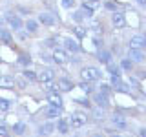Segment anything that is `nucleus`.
I'll list each match as a JSON object with an SVG mask.
<instances>
[{"mask_svg": "<svg viewBox=\"0 0 146 137\" xmlns=\"http://www.w3.org/2000/svg\"><path fill=\"white\" fill-rule=\"evenodd\" d=\"M119 66H121V70H128V71H130L131 68H133V62H131L130 59H124V61H121Z\"/></svg>", "mask_w": 146, "mask_h": 137, "instance_id": "26", "label": "nucleus"}, {"mask_svg": "<svg viewBox=\"0 0 146 137\" xmlns=\"http://www.w3.org/2000/svg\"><path fill=\"white\" fill-rule=\"evenodd\" d=\"M44 115L49 117V119H58V117H60V108L49 104V106H46V110H44Z\"/></svg>", "mask_w": 146, "mask_h": 137, "instance_id": "11", "label": "nucleus"}, {"mask_svg": "<svg viewBox=\"0 0 146 137\" xmlns=\"http://www.w3.org/2000/svg\"><path fill=\"white\" fill-rule=\"evenodd\" d=\"M57 44H58V37H51V39L44 40V46H48V48H55Z\"/></svg>", "mask_w": 146, "mask_h": 137, "instance_id": "29", "label": "nucleus"}, {"mask_svg": "<svg viewBox=\"0 0 146 137\" xmlns=\"http://www.w3.org/2000/svg\"><path fill=\"white\" fill-rule=\"evenodd\" d=\"M79 88H80L82 91H84V93H91V91H93V90H91V86H90V82H84V80L80 82V86H79Z\"/></svg>", "mask_w": 146, "mask_h": 137, "instance_id": "31", "label": "nucleus"}, {"mask_svg": "<svg viewBox=\"0 0 146 137\" xmlns=\"http://www.w3.org/2000/svg\"><path fill=\"white\" fill-rule=\"evenodd\" d=\"M111 122H113V126H117V128H126L128 126V122H126V119L122 117V115H113L111 117Z\"/></svg>", "mask_w": 146, "mask_h": 137, "instance_id": "19", "label": "nucleus"}, {"mask_svg": "<svg viewBox=\"0 0 146 137\" xmlns=\"http://www.w3.org/2000/svg\"><path fill=\"white\" fill-rule=\"evenodd\" d=\"M111 86H115V90L124 91V93H128V91H130V90H128V86L121 80V77H111Z\"/></svg>", "mask_w": 146, "mask_h": 137, "instance_id": "16", "label": "nucleus"}, {"mask_svg": "<svg viewBox=\"0 0 146 137\" xmlns=\"http://www.w3.org/2000/svg\"><path fill=\"white\" fill-rule=\"evenodd\" d=\"M137 4L139 6H146V0H137Z\"/></svg>", "mask_w": 146, "mask_h": 137, "instance_id": "41", "label": "nucleus"}, {"mask_svg": "<svg viewBox=\"0 0 146 137\" xmlns=\"http://www.w3.org/2000/svg\"><path fill=\"white\" fill-rule=\"evenodd\" d=\"M48 100H49V104H53V106L62 108V97H60V93H58V90H49L48 91Z\"/></svg>", "mask_w": 146, "mask_h": 137, "instance_id": "5", "label": "nucleus"}, {"mask_svg": "<svg viewBox=\"0 0 146 137\" xmlns=\"http://www.w3.org/2000/svg\"><path fill=\"white\" fill-rule=\"evenodd\" d=\"M99 88H100V93H106V95H108V91H110V86H108V84H104V82H102Z\"/></svg>", "mask_w": 146, "mask_h": 137, "instance_id": "38", "label": "nucleus"}, {"mask_svg": "<svg viewBox=\"0 0 146 137\" xmlns=\"http://www.w3.org/2000/svg\"><path fill=\"white\" fill-rule=\"evenodd\" d=\"M55 88L60 90V91H70V90L73 88V82H71L70 79H58L57 84H55Z\"/></svg>", "mask_w": 146, "mask_h": 137, "instance_id": "12", "label": "nucleus"}, {"mask_svg": "<svg viewBox=\"0 0 146 137\" xmlns=\"http://www.w3.org/2000/svg\"><path fill=\"white\" fill-rule=\"evenodd\" d=\"M146 46V39H144V35H133L131 37V40H130V48H139V49H143Z\"/></svg>", "mask_w": 146, "mask_h": 137, "instance_id": "10", "label": "nucleus"}, {"mask_svg": "<svg viewBox=\"0 0 146 137\" xmlns=\"http://www.w3.org/2000/svg\"><path fill=\"white\" fill-rule=\"evenodd\" d=\"M99 61L102 64H110L111 62V55H110V51H99Z\"/></svg>", "mask_w": 146, "mask_h": 137, "instance_id": "25", "label": "nucleus"}, {"mask_svg": "<svg viewBox=\"0 0 146 137\" xmlns=\"http://www.w3.org/2000/svg\"><path fill=\"white\" fill-rule=\"evenodd\" d=\"M6 22L9 24V27H11V29H15V31L22 29V26H24V24H22V20L17 15H7L6 17Z\"/></svg>", "mask_w": 146, "mask_h": 137, "instance_id": "8", "label": "nucleus"}, {"mask_svg": "<svg viewBox=\"0 0 146 137\" xmlns=\"http://www.w3.org/2000/svg\"><path fill=\"white\" fill-rule=\"evenodd\" d=\"M104 6H106V9H110V11H117V4L115 2H106Z\"/></svg>", "mask_w": 146, "mask_h": 137, "instance_id": "35", "label": "nucleus"}, {"mask_svg": "<svg viewBox=\"0 0 146 137\" xmlns=\"http://www.w3.org/2000/svg\"><path fill=\"white\" fill-rule=\"evenodd\" d=\"M128 59H130L131 62H144V59H146V55L143 49H139V48H130L128 49Z\"/></svg>", "mask_w": 146, "mask_h": 137, "instance_id": "2", "label": "nucleus"}, {"mask_svg": "<svg viewBox=\"0 0 146 137\" xmlns=\"http://www.w3.org/2000/svg\"><path fill=\"white\" fill-rule=\"evenodd\" d=\"M17 84V80L9 75H2L0 77V88H13Z\"/></svg>", "mask_w": 146, "mask_h": 137, "instance_id": "15", "label": "nucleus"}, {"mask_svg": "<svg viewBox=\"0 0 146 137\" xmlns=\"http://www.w3.org/2000/svg\"><path fill=\"white\" fill-rule=\"evenodd\" d=\"M139 137H146V130H144V128H141V130H139Z\"/></svg>", "mask_w": 146, "mask_h": 137, "instance_id": "40", "label": "nucleus"}, {"mask_svg": "<svg viewBox=\"0 0 146 137\" xmlns=\"http://www.w3.org/2000/svg\"><path fill=\"white\" fill-rule=\"evenodd\" d=\"M58 130V134H68V132H70V124H68V121L66 119H58V122H57V126H55Z\"/></svg>", "mask_w": 146, "mask_h": 137, "instance_id": "18", "label": "nucleus"}, {"mask_svg": "<svg viewBox=\"0 0 146 137\" xmlns=\"http://www.w3.org/2000/svg\"><path fill=\"white\" fill-rule=\"evenodd\" d=\"M93 102L97 104L99 108H106L108 106V95L106 93H95V97H93Z\"/></svg>", "mask_w": 146, "mask_h": 137, "instance_id": "13", "label": "nucleus"}, {"mask_svg": "<svg viewBox=\"0 0 146 137\" xmlns=\"http://www.w3.org/2000/svg\"><path fill=\"white\" fill-rule=\"evenodd\" d=\"M86 121H88L86 115H82V113H73L70 117V121H68V124H70V128H80V126L86 124Z\"/></svg>", "mask_w": 146, "mask_h": 137, "instance_id": "3", "label": "nucleus"}, {"mask_svg": "<svg viewBox=\"0 0 146 137\" xmlns=\"http://www.w3.org/2000/svg\"><path fill=\"white\" fill-rule=\"evenodd\" d=\"M80 11L82 13H86V17H91V15H93V11H95V7L93 6H91V4H88V2H82V9H80Z\"/></svg>", "mask_w": 146, "mask_h": 137, "instance_id": "24", "label": "nucleus"}, {"mask_svg": "<svg viewBox=\"0 0 146 137\" xmlns=\"http://www.w3.org/2000/svg\"><path fill=\"white\" fill-rule=\"evenodd\" d=\"M111 137H121V135H111Z\"/></svg>", "mask_w": 146, "mask_h": 137, "instance_id": "45", "label": "nucleus"}, {"mask_svg": "<svg viewBox=\"0 0 146 137\" xmlns=\"http://www.w3.org/2000/svg\"><path fill=\"white\" fill-rule=\"evenodd\" d=\"M106 66H108V73L111 77H121L122 75V70H121V66H119V64L110 62V64H106Z\"/></svg>", "mask_w": 146, "mask_h": 137, "instance_id": "17", "label": "nucleus"}, {"mask_svg": "<svg viewBox=\"0 0 146 137\" xmlns=\"http://www.w3.org/2000/svg\"><path fill=\"white\" fill-rule=\"evenodd\" d=\"M24 79L26 80H36V71H33V70H24Z\"/></svg>", "mask_w": 146, "mask_h": 137, "instance_id": "27", "label": "nucleus"}, {"mask_svg": "<svg viewBox=\"0 0 146 137\" xmlns=\"http://www.w3.org/2000/svg\"><path fill=\"white\" fill-rule=\"evenodd\" d=\"M73 31H75V35L79 37V39H84V37H86V31H84V27H82V26H75V27H73Z\"/></svg>", "mask_w": 146, "mask_h": 137, "instance_id": "30", "label": "nucleus"}, {"mask_svg": "<svg viewBox=\"0 0 146 137\" xmlns=\"http://www.w3.org/2000/svg\"><path fill=\"white\" fill-rule=\"evenodd\" d=\"M111 24H113V27H117V29L124 27V24H126L124 15H122V13H119V11H113V15H111Z\"/></svg>", "mask_w": 146, "mask_h": 137, "instance_id": "6", "label": "nucleus"}, {"mask_svg": "<svg viewBox=\"0 0 146 137\" xmlns=\"http://www.w3.org/2000/svg\"><path fill=\"white\" fill-rule=\"evenodd\" d=\"M53 61L57 64H66L68 61H70V53L66 51V49H55L53 51Z\"/></svg>", "mask_w": 146, "mask_h": 137, "instance_id": "4", "label": "nucleus"}, {"mask_svg": "<svg viewBox=\"0 0 146 137\" xmlns=\"http://www.w3.org/2000/svg\"><path fill=\"white\" fill-rule=\"evenodd\" d=\"M18 62H20V64H24V66H27V64L31 62V59L27 57V55H20V59H18Z\"/></svg>", "mask_w": 146, "mask_h": 137, "instance_id": "33", "label": "nucleus"}, {"mask_svg": "<svg viewBox=\"0 0 146 137\" xmlns=\"http://www.w3.org/2000/svg\"><path fill=\"white\" fill-rule=\"evenodd\" d=\"M100 75H102L100 70L95 68V66H86V68H82V71H80V77H82L84 82H95V80L100 79Z\"/></svg>", "mask_w": 146, "mask_h": 137, "instance_id": "1", "label": "nucleus"}, {"mask_svg": "<svg viewBox=\"0 0 146 137\" xmlns=\"http://www.w3.org/2000/svg\"><path fill=\"white\" fill-rule=\"evenodd\" d=\"M36 79L42 82V84H48V82H51L55 79V73H53V70H44V71L36 73Z\"/></svg>", "mask_w": 146, "mask_h": 137, "instance_id": "9", "label": "nucleus"}, {"mask_svg": "<svg viewBox=\"0 0 146 137\" xmlns=\"http://www.w3.org/2000/svg\"><path fill=\"white\" fill-rule=\"evenodd\" d=\"M38 22L44 26H53L55 24V17L51 15V13H40L38 15Z\"/></svg>", "mask_w": 146, "mask_h": 137, "instance_id": "14", "label": "nucleus"}, {"mask_svg": "<svg viewBox=\"0 0 146 137\" xmlns=\"http://www.w3.org/2000/svg\"><path fill=\"white\" fill-rule=\"evenodd\" d=\"M0 40H2L4 44H11L13 42V39H11V35H9L7 29H2V27H0Z\"/></svg>", "mask_w": 146, "mask_h": 137, "instance_id": "22", "label": "nucleus"}, {"mask_svg": "<svg viewBox=\"0 0 146 137\" xmlns=\"http://www.w3.org/2000/svg\"><path fill=\"white\" fill-rule=\"evenodd\" d=\"M91 137H102V135H100V134H93V135H91Z\"/></svg>", "mask_w": 146, "mask_h": 137, "instance_id": "44", "label": "nucleus"}, {"mask_svg": "<svg viewBox=\"0 0 146 137\" xmlns=\"http://www.w3.org/2000/svg\"><path fill=\"white\" fill-rule=\"evenodd\" d=\"M24 26H26V31H27V33H35L36 27H38L36 20H33V18H27V20L24 22Z\"/></svg>", "mask_w": 146, "mask_h": 137, "instance_id": "20", "label": "nucleus"}, {"mask_svg": "<svg viewBox=\"0 0 146 137\" xmlns=\"http://www.w3.org/2000/svg\"><path fill=\"white\" fill-rule=\"evenodd\" d=\"M73 2H75V0H62V7H66V9H70V7L73 6Z\"/></svg>", "mask_w": 146, "mask_h": 137, "instance_id": "37", "label": "nucleus"}, {"mask_svg": "<svg viewBox=\"0 0 146 137\" xmlns=\"http://www.w3.org/2000/svg\"><path fill=\"white\" fill-rule=\"evenodd\" d=\"M9 134V128L4 121H0V135H7Z\"/></svg>", "mask_w": 146, "mask_h": 137, "instance_id": "32", "label": "nucleus"}, {"mask_svg": "<svg viewBox=\"0 0 146 137\" xmlns=\"http://www.w3.org/2000/svg\"><path fill=\"white\" fill-rule=\"evenodd\" d=\"M18 39H20V40H26L27 39V33H26V31H22V29H18Z\"/></svg>", "mask_w": 146, "mask_h": 137, "instance_id": "39", "label": "nucleus"}, {"mask_svg": "<svg viewBox=\"0 0 146 137\" xmlns=\"http://www.w3.org/2000/svg\"><path fill=\"white\" fill-rule=\"evenodd\" d=\"M11 108V102H9L7 99H4V97H0V110L2 112H7V110Z\"/></svg>", "mask_w": 146, "mask_h": 137, "instance_id": "28", "label": "nucleus"}, {"mask_svg": "<svg viewBox=\"0 0 146 137\" xmlns=\"http://www.w3.org/2000/svg\"><path fill=\"white\" fill-rule=\"evenodd\" d=\"M75 102H79L80 106H86V108H90V100H88V99H75Z\"/></svg>", "mask_w": 146, "mask_h": 137, "instance_id": "34", "label": "nucleus"}, {"mask_svg": "<svg viewBox=\"0 0 146 137\" xmlns=\"http://www.w3.org/2000/svg\"><path fill=\"white\" fill-rule=\"evenodd\" d=\"M11 130L15 132L17 135H24V134H26V124H24V122H15Z\"/></svg>", "mask_w": 146, "mask_h": 137, "instance_id": "23", "label": "nucleus"}, {"mask_svg": "<svg viewBox=\"0 0 146 137\" xmlns=\"http://www.w3.org/2000/svg\"><path fill=\"white\" fill-rule=\"evenodd\" d=\"M64 49H66L68 53H77L80 49V46H79V42L77 40H73V39H64Z\"/></svg>", "mask_w": 146, "mask_h": 137, "instance_id": "7", "label": "nucleus"}, {"mask_svg": "<svg viewBox=\"0 0 146 137\" xmlns=\"http://www.w3.org/2000/svg\"><path fill=\"white\" fill-rule=\"evenodd\" d=\"M88 2L91 4V6H97V2H99V0H88Z\"/></svg>", "mask_w": 146, "mask_h": 137, "instance_id": "43", "label": "nucleus"}, {"mask_svg": "<svg viewBox=\"0 0 146 137\" xmlns=\"http://www.w3.org/2000/svg\"><path fill=\"white\" fill-rule=\"evenodd\" d=\"M53 130H55V124H51V122H46V124H42V126L38 128V134L40 135H49Z\"/></svg>", "mask_w": 146, "mask_h": 137, "instance_id": "21", "label": "nucleus"}, {"mask_svg": "<svg viewBox=\"0 0 146 137\" xmlns=\"http://www.w3.org/2000/svg\"><path fill=\"white\" fill-rule=\"evenodd\" d=\"M84 17H86V15H84V13H82V11H77V13H73V18H75L77 22H80L82 18H84Z\"/></svg>", "mask_w": 146, "mask_h": 137, "instance_id": "36", "label": "nucleus"}, {"mask_svg": "<svg viewBox=\"0 0 146 137\" xmlns=\"http://www.w3.org/2000/svg\"><path fill=\"white\" fill-rule=\"evenodd\" d=\"M4 22H6V18H4L2 15H0V27H2V26H4Z\"/></svg>", "mask_w": 146, "mask_h": 137, "instance_id": "42", "label": "nucleus"}]
</instances>
